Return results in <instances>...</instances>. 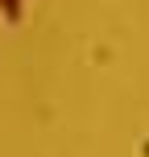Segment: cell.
Here are the masks:
<instances>
[{
    "instance_id": "obj_1",
    "label": "cell",
    "mask_w": 149,
    "mask_h": 157,
    "mask_svg": "<svg viewBox=\"0 0 149 157\" xmlns=\"http://www.w3.org/2000/svg\"><path fill=\"white\" fill-rule=\"evenodd\" d=\"M0 13L8 21H21V0H0Z\"/></svg>"
}]
</instances>
